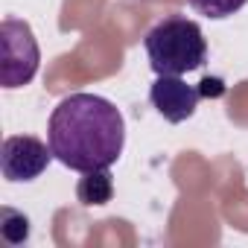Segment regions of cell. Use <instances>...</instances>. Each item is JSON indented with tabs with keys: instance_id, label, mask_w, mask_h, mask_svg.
<instances>
[{
	"instance_id": "cell-2",
	"label": "cell",
	"mask_w": 248,
	"mask_h": 248,
	"mask_svg": "<svg viewBox=\"0 0 248 248\" xmlns=\"http://www.w3.org/2000/svg\"><path fill=\"white\" fill-rule=\"evenodd\" d=\"M143 50L155 76H184L207 62V41L193 18L170 15L143 35Z\"/></svg>"
},
{
	"instance_id": "cell-1",
	"label": "cell",
	"mask_w": 248,
	"mask_h": 248,
	"mask_svg": "<svg viewBox=\"0 0 248 248\" xmlns=\"http://www.w3.org/2000/svg\"><path fill=\"white\" fill-rule=\"evenodd\" d=\"M47 140L73 172L111 170L126 149V117L99 93H70L50 114Z\"/></svg>"
},
{
	"instance_id": "cell-8",
	"label": "cell",
	"mask_w": 248,
	"mask_h": 248,
	"mask_svg": "<svg viewBox=\"0 0 248 248\" xmlns=\"http://www.w3.org/2000/svg\"><path fill=\"white\" fill-rule=\"evenodd\" d=\"M248 0H187V6L196 15H204L210 21H225L231 15H236L239 9H245Z\"/></svg>"
},
{
	"instance_id": "cell-5",
	"label": "cell",
	"mask_w": 248,
	"mask_h": 248,
	"mask_svg": "<svg viewBox=\"0 0 248 248\" xmlns=\"http://www.w3.org/2000/svg\"><path fill=\"white\" fill-rule=\"evenodd\" d=\"M149 102L167 123H184L196 114L202 91L196 85H187L181 76H155L149 88Z\"/></svg>"
},
{
	"instance_id": "cell-3",
	"label": "cell",
	"mask_w": 248,
	"mask_h": 248,
	"mask_svg": "<svg viewBox=\"0 0 248 248\" xmlns=\"http://www.w3.org/2000/svg\"><path fill=\"white\" fill-rule=\"evenodd\" d=\"M41 67V50L35 32L21 18H3L0 24V85L6 91L24 88Z\"/></svg>"
},
{
	"instance_id": "cell-9",
	"label": "cell",
	"mask_w": 248,
	"mask_h": 248,
	"mask_svg": "<svg viewBox=\"0 0 248 248\" xmlns=\"http://www.w3.org/2000/svg\"><path fill=\"white\" fill-rule=\"evenodd\" d=\"M202 88V96H222V91H225V85H222V79H202L199 82Z\"/></svg>"
},
{
	"instance_id": "cell-7",
	"label": "cell",
	"mask_w": 248,
	"mask_h": 248,
	"mask_svg": "<svg viewBox=\"0 0 248 248\" xmlns=\"http://www.w3.org/2000/svg\"><path fill=\"white\" fill-rule=\"evenodd\" d=\"M30 219L21 210L12 207H0V236L6 245H24L30 239Z\"/></svg>"
},
{
	"instance_id": "cell-6",
	"label": "cell",
	"mask_w": 248,
	"mask_h": 248,
	"mask_svg": "<svg viewBox=\"0 0 248 248\" xmlns=\"http://www.w3.org/2000/svg\"><path fill=\"white\" fill-rule=\"evenodd\" d=\"M85 178L79 181L76 187V196L85 207H93V204H108L111 196H114V181H111V172L108 170H91V172H82Z\"/></svg>"
},
{
	"instance_id": "cell-4",
	"label": "cell",
	"mask_w": 248,
	"mask_h": 248,
	"mask_svg": "<svg viewBox=\"0 0 248 248\" xmlns=\"http://www.w3.org/2000/svg\"><path fill=\"white\" fill-rule=\"evenodd\" d=\"M53 158V149L32 135H9L0 146V170H3V178L12 184L41 178Z\"/></svg>"
}]
</instances>
